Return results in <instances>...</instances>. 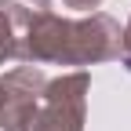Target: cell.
Masks as SVG:
<instances>
[{"mask_svg":"<svg viewBox=\"0 0 131 131\" xmlns=\"http://www.w3.org/2000/svg\"><path fill=\"white\" fill-rule=\"evenodd\" d=\"M120 62H124V69H131V15H127L124 33H120Z\"/></svg>","mask_w":131,"mask_h":131,"instance_id":"6","label":"cell"},{"mask_svg":"<svg viewBox=\"0 0 131 131\" xmlns=\"http://www.w3.org/2000/svg\"><path fill=\"white\" fill-rule=\"evenodd\" d=\"M40 66H15L0 77V131H29L44 95Z\"/></svg>","mask_w":131,"mask_h":131,"instance_id":"3","label":"cell"},{"mask_svg":"<svg viewBox=\"0 0 131 131\" xmlns=\"http://www.w3.org/2000/svg\"><path fill=\"white\" fill-rule=\"evenodd\" d=\"M66 7H73V11H91V7H98L102 0H62Z\"/></svg>","mask_w":131,"mask_h":131,"instance_id":"7","label":"cell"},{"mask_svg":"<svg viewBox=\"0 0 131 131\" xmlns=\"http://www.w3.org/2000/svg\"><path fill=\"white\" fill-rule=\"evenodd\" d=\"M0 11L7 15V22L15 26V33H22L33 18L51 11V0H0Z\"/></svg>","mask_w":131,"mask_h":131,"instance_id":"4","label":"cell"},{"mask_svg":"<svg viewBox=\"0 0 131 131\" xmlns=\"http://www.w3.org/2000/svg\"><path fill=\"white\" fill-rule=\"evenodd\" d=\"M88 91H91V77L84 69L47 80L44 95H40V109L33 117L29 131H84V124H88Z\"/></svg>","mask_w":131,"mask_h":131,"instance_id":"2","label":"cell"},{"mask_svg":"<svg viewBox=\"0 0 131 131\" xmlns=\"http://www.w3.org/2000/svg\"><path fill=\"white\" fill-rule=\"evenodd\" d=\"M18 58V33H15V26L7 22V15L0 11V66Z\"/></svg>","mask_w":131,"mask_h":131,"instance_id":"5","label":"cell"},{"mask_svg":"<svg viewBox=\"0 0 131 131\" xmlns=\"http://www.w3.org/2000/svg\"><path fill=\"white\" fill-rule=\"evenodd\" d=\"M120 22L88 11L84 18H62L47 11L18 33V58L26 66H98L120 58Z\"/></svg>","mask_w":131,"mask_h":131,"instance_id":"1","label":"cell"}]
</instances>
